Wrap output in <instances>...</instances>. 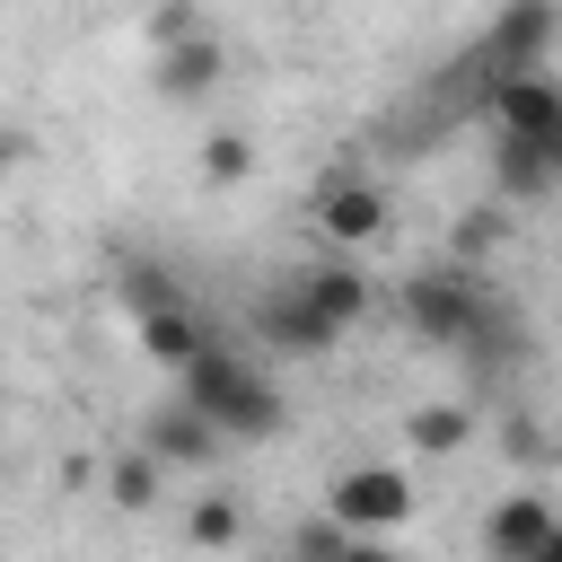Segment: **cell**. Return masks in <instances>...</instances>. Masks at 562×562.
Returning a JSON list of instances; mask_svg holds the SVG:
<instances>
[{"mask_svg":"<svg viewBox=\"0 0 562 562\" xmlns=\"http://www.w3.org/2000/svg\"><path fill=\"white\" fill-rule=\"evenodd\" d=\"M220 79H228L220 26H193V35H176V44H149V88H158L167 105H202Z\"/></svg>","mask_w":562,"mask_h":562,"instance_id":"8992f818","label":"cell"},{"mask_svg":"<svg viewBox=\"0 0 562 562\" xmlns=\"http://www.w3.org/2000/svg\"><path fill=\"white\" fill-rule=\"evenodd\" d=\"M158 483H167V465H158L149 448H123V457L105 465V501H114V509H158Z\"/></svg>","mask_w":562,"mask_h":562,"instance_id":"5bb4252c","label":"cell"},{"mask_svg":"<svg viewBox=\"0 0 562 562\" xmlns=\"http://www.w3.org/2000/svg\"><path fill=\"white\" fill-rule=\"evenodd\" d=\"M255 334H263V342H272L281 360H325V351L342 342V325H325V316H316V307L299 299V281H281V290H272V299L255 307Z\"/></svg>","mask_w":562,"mask_h":562,"instance_id":"52a82bcc","label":"cell"},{"mask_svg":"<svg viewBox=\"0 0 562 562\" xmlns=\"http://www.w3.org/2000/svg\"><path fill=\"white\" fill-rule=\"evenodd\" d=\"M527 562H562V518H553V536H544V544H536Z\"/></svg>","mask_w":562,"mask_h":562,"instance_id":"cb8c5ba5","label":"cell"},{"mask_svg":"<svg viewBox=\"0 0 562 562\" xmlns=\"http://www.w3.org/2000/svg\"><path fill=\"white\" fill-rule=\"evenodd\" d=\"M501 237H509V211H501V202H474V211L457 220V263H483Z\"/></svg>","mask_w":562,"mask_h":562,"instance_id":"e0dca14e","label":"cell"},{"mask_svg":"<svg viewBox=\"0 0 562 562\" xmlns=\"http://www.w3.org/2000/svg\"><path fill=\"white\" fill-rule=\"evenodd\" d=\"M395 307H404V325H413L430 351H465V342L492 334V290H483L474 263H430V272H413V281L395 290Z\"/></svg>","mask_w":562,"mask_h":562,"instance_id":"7a4b0ae2","label":"cell"},{"mask_svg":"<svg viewBox=\"0 0 562 562\" xmlns=\"http://www.w3.org/2000/svg\"><path fill=\"white\" fill-rule=\"evenodd\" d=\"M483 114H492L501 140H527V149L562 158V79H553V70H509V79H492V88H483Z\"/></svg>","mask_w":562,"mask_h":562,"instance_id":"277c9868","label":"cell"},{"mask_svg":"<svg viewBox=\"0 0 562 562\" xmlns=\"http://www.w3.org/2000/svg\"><path fill=\"white\" fill-rule=\"evenodd\" d=\"M246 167H255V140H246V132H211V140H202V176H211V184H237Z\"/></svg>","mask_w":562,"mask_h":562,"instance_id":"ac0fdd59","label":"cell"},{"mask_svg":"<svg viewBox=\"0 0 562 562\" xmlns=\"http://www.w3.org/2000/svg\"><path fill=\"white\" fill-rule=\"evenodd\" d=\"M316 228L351 255V246H369V237L386 228V193H378L369 176H334V184L316 193Z\"/></svg>","mask_w":562,"mask_h":562,"instance_id":"ba28073f","label":"cell"},{"mask_svg":"<svg viewBox=\"0 0 562 562\" xmlns=\"http://www.w3.org/2000/svg\"><path fill=\"white\" fill-rule=\"evenodd\" d=\"M176 395H184V404H193V413H202V422H211L228 448H255V439H272V430L290 422L281 386H272V378H263L246 351H228L220 334H211V342H202V351L176 369Z\"/></svg>","mask_w":562,"mask_h":562,"instance_id":"6da1fadb","label":"cell"},{"mask_svg":"<svg viewBox=\"0 0 562 562\" xmlns=\"http://www.w3.org/2000/svg\"><path fill=\"white\" fill-rule=\"evenodd\" d=\"M553 44H562V9H553V0H501L492 26L474 35L465 70H474L483 88L509 79V70H553Z\"/></svg>","mask_w":562,"mask_h":562,"instance_id":"3957f363","label":"cell"},{"mask_svg":"<svg viewBox=\"0 0 562 562\" xmlns=\"http://www.w3.org/2000/svg\"><path fill=\"white\" fill-rule=\"evenodd\" d=\"M140 448H149L158 465H211L228 439H220V430H211V422H202V413L176 395V404H158V413L140 422Z\"/></svg>","mask_w":562,"mask_h":562,"instance_id":"9c48e42d","label":"cell"},{"mask_svg":"<svg viewBox=\"0 0 562 562\" xmlns=\"http://www.w3.org/2000/svg\"><path fill=\"white\" fill-rule=\"evenodd\" d=\"M342 562H404V553H395V544H378V536H351V544H342Z\"/></svg>","mask_w":562,"mask_h":562,"instance_id":"7402d4cb","label":"cell"},{"mask_svg":"<svg viewBox=\"0 0 562 562\" xmlns=\"http://www.w3.org/2000/svg\"><path fill=\"white\" fill-rule=\"evenodd\" d=\"M299 299H307L325 325H342V334H351V325L369 316V272H360L351 255H325V263H307V272H299Z\"/></svg>","mask_w":562,"mask_h":562,"instance_id":"30bf717a","label":"cell"},{"mask_svg":"<svg viewBox=\"0 0 562 562\" xmlns=\"http://www.w3.org/2000/svg\"><path fill=\"white\" fill-rule=\"evenodd\" d=\"M184 536H193V544H202V553H228V544H237V536H246V509H237V501H228V492H202V501H193V509H184Z\"/></svg>","mask_w":562,"mask_h":562,"instance_id":"9a60e30c","label":"cell"},{"mask_svg":"<svg viewBox=\"0 0 562 562\" xmlns=\"http://www.w3.org/2000/svg\"><path fill=\"white\" fill-rule=\"evenodd\" d=\"M465 439H474V413H465V404H422V413H413V448H422V457H457Z\"/></svg>","mask_w":562,"mask_h":562,"instance_id":"2e32d148","label":"cell"},{"mask_svg":"<svg viewBox=\"0 0 562 562\" xmlns=\"http://www.w3.org/2000/svg\"><path fill=\"white\" fill-rule=\"evenodd\" d=\"M562 184V158L527 149V140H492V202H536Z\"/></svg>","mask_w":562,"mask_h":562,"instance_id":"4fadbf2b","label":"cell"},{"mask_svg":"<svg viewBox=\"0 0 562 562\" xmlns=\"http://www.w3.org/2000/svg\"><path fill=\"white\" fill-rule=\"evenodd\" d=\"M325 518H342L351 536H386L413 518V474L404 465H342L325 492Z\"/></svg>","mask_w":562,"mask_h":562,"instance_id":"5b68a950","label":"cell"},{"mask_svg":"<svg viewBox=\"0 0 562 562\" xmlns=\"http://www.w3.org/2000/svg\"><path fill=\"white\" fill-rule=\"evenodd\" d=\"M342 544H351V527H342V518H307V527H299V544H290V562H342Z\"/></svg>","mask_w":562,"mask_h":562,"instance_id":"ffe728a7","label":"cell"},{"mask_svg":"<svg viewBox=\"0 0 562 562\" xmlns=\"http://www.w3.org/2000/svg\"><path fill=\"white\" fill-rule=\"evenodd\" d=\"M193 26H211L193 0H158V9H149V44H176V35H193Z\"/></svg>","mask_w":562,"mask_h":562,"instance_id":"44dd1931","label":"cell"},{"mask_svg":"<svg viewBox=\"0 0 562 562\" xmlns=\"http://www.w3.org/2000/svg\"><path fill=\"white\" fill-rule=\"evenodd\" d=\"M18 158H26V140H18V132H0V176H9Z\"/></svg>","mask_w":562,"mask_h":562,"instance_id":"603a6c76","label":"cell"},{"mask_svg":"<svg viewBox=\"0 0 562 562\" xmlns=\"http://www.w3.org/2000/svg\"><path fill=\"white\" fill-rule=\"evenodd\" d=\"M553 518H562V509H553L544 492H509V501L483 518V553H492V562H527V553L553 536Z\"/></svg>","mask_w":562,"mask_h":562,"instance_id":"8fae6325","label":"cell"},{"mask_svg":"<svg viewBox=\"0 0 562 562\" xmlns=\"http://www.w3.org/2000/svg\"><path fill=\"white\" fill-rule=\"evenodd\" d=\"M132 334H140V360H149V369H167V378H176V369H184V360H193V351L211 342V325H202V316H193L184 299H167V307L132 316Z\"/></svg>","mask_w":562,"mask_h":562,"instance_id":"7c38bea8","label":"cell"},{"mask_svg":"<svg viewBox=\"0 0 562 562\" xmlns=\"http://www.w3.org/2000/svg\"><path fill=\"white\" fill-rule=\"evenodd\" d=\"M167 299H176V281H167L158 263H123V307H132V316H149V307H167Z\"/></svg>","mask_w":562,"mask_h":562,"instance_id":"d6986e66","label":"cell"}]
</instances>
